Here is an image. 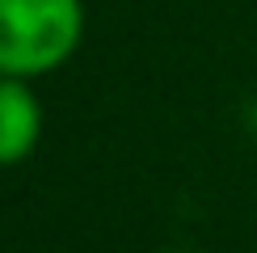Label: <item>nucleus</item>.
Here are the masks:
<instances>
[{"instance_id": "1", "label": "nucleus", "mask_w": 257, "mask_h": 253, "mask_svg": "<svg viewBox=\"0 0 257 253\" xmlns=\"http://www.w3.org/2000/svg\"><path fill=\"white\" fill-rule=\"evenodd\" d=\"M80 38V0H0V76H47L76 55Z\"/></svg>"}, {"instance_id": "2", "label": "nucleus", "mask_w": 257, "mask_h": 253, "mask_svg": "<svg viewBox=\"0 0 257 253\" xmlns=\"http://www.w3.org/2000/svg\"><path fill=\"white\" fill-rule=\"evenodd\" d=\"M42 140V101L21 76H0V169L21 165Z\"/></svg>"}, {"instance_id": "3", "label": "nucleus", "mask_w": 257, "mask_h": 253, "mask_svg": "<svg viewBox=\"0 0 257 253\" xmlns=\"http://www.w3.org/2000/svg\"><path fill=\"white\" fill-rule=\"evenodd\" d=\"M253 135H257V110H253Z\"/></svg>"}]
</instances>
